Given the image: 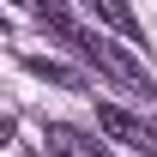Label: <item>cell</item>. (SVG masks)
<instances>
[{
    "instance_id": "obj_2",
    "label": "cell",
    "mask_w": 157,
    "mask_h": 157,
    "mask_svg": "<svg viewBox=\"0 0 157 157\" xmlns=\"http://www.w3.org/2000/svg\"><path fill=\"white\" fill-rule=\"evenodd\" d=\"M42 145H48V157H109L85 127H67V121H48L42 127Z\"/></svg>"
},
{
    "instance_id": "obj_5",
    "label": "cell",
    "mask_w": 157,
    "mask_h": 157,
    "mask_svg": "<svg viewBox=\"0 0 157 157\" xmlns=\"http://www.w3.org/2000/svg\"><path fill=\"white\" fill-rule=\"evenodd\" d=\"M6 139H12V121H6V115H0V145H6Z\"/></svg>"
},
{
    "instance_id": "obj_1",
    "label": "cell",
    "mask_w": 157,
    "mask_h": 157,
    "mask_svg": "<svg viewBox=\"0 0 157 157\" xmlns=\"http://www.w3.org/2000/svg\"><path fill=\"white\" fill-rule=\"evenodd\" d=\"M97 127H103L109 139H121V145L157 157V127H145L139 115H127V109H115V103H97Z\"/></svg>"
},
{
    "instance_id": "obj_4",
    "label": "cell",
    "mask_w": 157,
    "mask_h": 157,
    "mask_svg": "<svg viewBox=\"0 0 157 157\" xmlns=\"http://www.w3.org/2000/svg\"><path fill=\"white\" fill-rule=\"evenodd\" d=\"M91 6H97V12H103V18H109V24H115V30H121V36H145V30H139V18H133V12H127V0H91Z\"/></svg>"
},
{
    "instance_id": "obj_3",
    "label": "cell",
    "mask_w": 157,
    "mask_h": 157,
    "mask_svg": "<svg viewBox=\"0 0 157 157\" xmlns=\"http://www.w3.org/2000/svg\"><path fill=\"white\" fill-rule=\"evenodd\" d=\"M24 67L36 78H48V85H67V91H85V73H73L67 60H48V55H24Z\"/></svg>"
},
{
    "instance_id": "obj_6",
    "label": "cell",
    "mask_w": 157,
    "mask_h": 157,
    "mask_svg": "<svg viewBox=\"0 0 157 157\" xmlns=\"http://www.w3.org/2000/svg\"><path fill=\"white\" fill-rule=\"evenodd\" d=\"M0 30H6V12H0Z\"/></svg>"
}]
</instances>
